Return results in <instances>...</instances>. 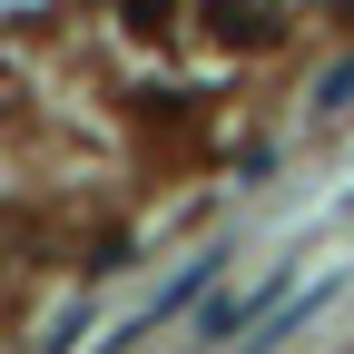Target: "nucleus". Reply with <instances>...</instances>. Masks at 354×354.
Listing matches in <instances>:
<instances>
[{"instance_id": "1", "label": "nucleus", "mask_w": 354, "mask_h": 354, "mask_svg": "<svg viewBox=\"0 0 354 354\" xmlns=\"http://www.w3.org/2000/svg\"><path fill=\"white\" fill-rule=\"evenodd\" d=\"M216 39H236V50L286 39V0H216Z\"/></svg>"}, {"instance_id": "2", "label": "nucleus", "mask_w": 354, "mask_h": 354, "mask_svg": "<svg viewBox=\"0 0 354 354\" xmlns=\"http://www.w3.org/2000/svg\"><path fill=\"white\" fill-rule=\"evenodd\" d=\"M158 10H167V0H128V20H138V30H158Z\"/></svg>"}]
</instances>
